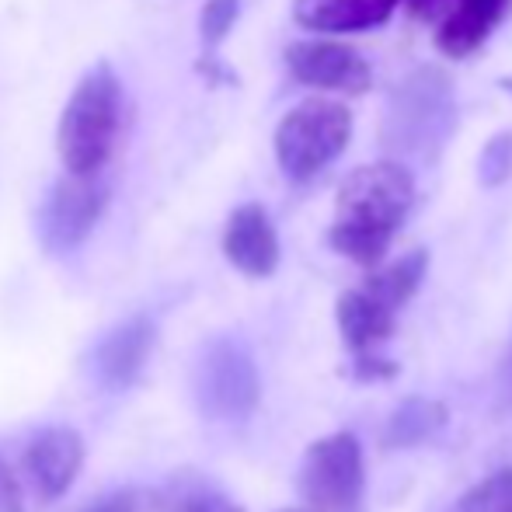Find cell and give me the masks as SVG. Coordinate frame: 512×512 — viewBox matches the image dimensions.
<instances>
[{"label":"cell","instance_id":"1","mask_svg":"<svg viewBox=\"0 0 512 512\" xmlns=\"http://www.w3.org/2000/svg\"><path fill=\"white\" fill-rule=\"evenodd\" d=\"M415 203V178L401 161H377L356 168L335 199L328 244L363 269H377L391 251L394 234Z\"/></svg>","mask_w":512,"mask_h":512},{"label":"cell","instance_id":"2","mask_svg":"<svg viewBox=\"0 0 512 512\" xmlns=\"http://www.w3.org/2000/svg\"><path fill=\"white\" fill-rule=\"evenodd\" d=\"M457 129V95L443 67H415L391 91L384 108L380 143L387 154L436 161Z\"/></svg>","mask_w":512,"mask_h":512},{"label":"cell","instance_id":"3","mask_svg":"<svg viewBox=\"0 0 512 512\" xmlns=\"http://www.w3.org/2000/svg\"><path fill=\"white\" fill-rule=\"evenodd\" d=\"M122 81L108 60H98L74 84L56 126V150L63 171L95 175L108 164L122 129Z\"/></svg>","mask_w":512,"mask_h":512},{"label":"cell","instance_id":"4","mask_svg":"<svg viewBox=\"0 0 512 512\" xmlns=\"http://www.w3.org/2000/svg\"><path fill=\"white\" fill-rule=\"evenodd\" d=\"M352 140V112L335 98H304L279 119L272 147L290 182H314L328 164L345 154Z\"/></svg>","mask_w":512,"mask_h":512},{"label":"cell","instance_id":"5","mask_svg":"<svg viewBox=\"0 0 512 512\" xmlns=\"http://www.w3.org/2000/svg\"><path fill=\"white\" fill-rule=\"evenodd\" d=\"M192 394L199 411L213 422H244L262 398V380L248 345L230 335L213 338L196 359Z\"/></svg>","mask_w":512,"mask_h":512},{"label":"cell","instance_id":"6","mask_svg":"<svg viewBox=\"0 0 512 512\" xmlns=\"http://www.w3.org/2000/svg\"><path fill=\"white\" fill-rule=\"evenodd\" d=\"M108 196H112V189H108L102 171H95V175L63 171L42 199L39 216H35V234H39L42 251L63 258L81 248L105 216Z\"/></svg>","mask_w":512,"mask_h":512},{"label":"cell","instance_id":"7","mask_svg":"<svg viewBox=\"0 0 512 512\" xmlns=\"http://www.w3.org/2000/svg\"><path fill=\"white\" fill-rule=\"evenodd\" d=\"M363 450L352 432L317 439L304 453L297 485L310 512H359L363 502Z\"/></svg>","mask_w":512,"mask_h":512},{"label":"cell","instance_id":"8","mask_svg":"<svg viewBox=\"0 0 512 512\" xmlns=\"http://www.w3.org/2000/svg\"><path fill=\"white\" fill-rule=\"evenodd\" d=\"M338 331H342L345 345L356 356V373L363 380H384L394 373L391 359L380 356V345L394 335V317L398 307L391 300H384L380 293H373L370 286H359L338 297L335 304Z\"/></svg>","mask_w":512,"mask_h":512},{"label":"cell","instance_id":"9","mask_svg":"<svg viewBox=\"0 0 512 512\" xmlns=\"http://www.w3.org/2000/svg\"><path fill=\"white\" fill-rule=\"evenodd\" d=\"M286 67L293 81L307 88L338 91V95H363L373 84V70L359 49L342 39H297L286 46Z\"/></svg>","mask_w":512,"mask_h":512},{"label":"cell","instance_id":"10","mask_svg":"<svg viewBox=\"0 0 512 512\" xmlns=\"http://www.w3.org/2000/svg\"><path fill=\"white\" fill-rule=\"evenodd\" d=\"M154 345H157V328L147 314L119 321L98 342L95 356H91L95 380L105 391H126V387H133L140 380V373L147 370Z\"/></svg>","mask_w":512,"mask_h":512},{"label":"cell","instance_id":"11","mask_svg":"<svg viewBox=\"0 0 512 512\" xmlns=\"http://www.w3.org/2000/svg\"><path fill=\"white\" fill-rule=\"evenodd\" d=\"M84 439L77 429L67 425H53L32 436V443L25 446V471L32 488L39 492V499L53 502L60 495H67V488L77 481L84 467Z\"/></svg>","mask_w":512,"mask_h":512},{"label":"cell","instance_id":"12","mask_svg":"<svg viewBox=\"0 0 512 512\" xmlns=\"http://www.w3.org/2000/svg\"><path fill=\"white\" fill-rule=\"evenodd\" d=\"M223 255L251 279H269L279 269V234L265 206L244 203L230 213L223 227Z\"/></svg>","mask_w":512,"mask_h":512},{"label":"cell","instance_id":"13","mask_svg":"<svg viewBox=\"0 0 512 512\" xmlns=\"http://www.w3.org/2000/svg\"><path fill=\"white\" fill-rule=\"evenodd\" d=\"M408 0H293V18L307 32H370L391 21Z\"/></svg>","mask_w":512,"mask_h":512},{"label":"cell","instance_id":"14","mask_svg":"<svg viewBox=\"0 0 512 512\" xmlns=\"http://www.w3.org/2000/svg\"><path fill=\"white\" fill-rule=\"evenodd\" d=\"M509 0H453V11L439 21L436 49L446 60H464L488 42L506 14Z\"/></svg>","mask_w":512,"mask_h":512},{"label":"cell","instance_id":"15","mask_svg":"<svg viewBox=\"0 0 512 512\" xmlns=\"http://www.w3.org/2000/svg\"><path fill=\"white\" fill-rule=\"evenodd\" d=\"M446 425V408L439 401L429 398H408L405 405L391 415L384 432L387 446H415L425 443L429 436H436L439 429Z\"/></svg>","mask_w":512,"mask_h":512},{"label":"cell","instance_id":"16","mask_svg":"<svg viewBox=\"0 0 512 512\" xmlns=\"http://www.w3.org/2000/svg\"><path fill=\"white\" fill-rule=\"evenodd\" d=\"M425 269H429V251L418 248V251H408V255H401L398 262L377 269L370 279H366V286H370L373 293H380L384 300H391V304L401 310L411 297H415L418 286H422Z\"/></svg>","mask_w":512,"mask_h":512},{"label":"cell","instance_id":"17","mask_svg":"<svg viewBox=\"0 0 512 512\" xmlns=\"http://www.w3.org/2000/svg\"><path fill=\"white\" fill-rule=\"evenodd\" d=\"M457 512H512V471H499L474 485L457 502Z\"/></svg>","mask_w":512,"mask_h":512},{"label":"cell","instance_id":"18","mask_svg":"<svg viewBox=\"0 0 512 512\" xmlns=\"http://www.w3.org/2000/svg\"><path fill=\"white\" fill-rule=\"evenodd\" d=\"M478 175L481 185H488V189H499L512 178V129H502L485 143L478 157Z\"/></svg>","mask_w":512,"mask_h":512},{"label":"cell","instance_id":"19","mask_svg":"<svg viewBox=\"0 0 512 512\" xmlns=\"http://www.w3.org/2000/svg\"><path fill=\"white\" fill-rule=\"evenodd\" d=\"M244 0H206L203 14H199V35H203V46L216 49L230 35V28L241 18Z\"/></svg>","mask_w":512,"mask_h":512},{"label":"cell","instance_id":"20","mask_svg":"<svg viewBox=\"0 0 512 512\" xmlns=\"http://www.w3.org/2000/svg\"><path fill=\"white\" fill-rule=\"evenodd\" d=\"M0 512H25V492H21V481L4 457H0Z\"/></svg>","mask_w":512,"mask_h":512},{"label":"cell","instance_id":"21","mask_svg":"<svg viewBox=\"0 0 512 512\" xmlns=\"http://www.w3.org/2000/svg\"><path fill=\"white\" fill-rule=\"evenodd\" d=\"M175 512H244V509L234 506L230 499H223V495H192Z\"/></svg>","mask_w":512,"mask_h":512},{"label":"cell","instance_id":"22","mask_svg":"<svg viewBox=\"0 0 512 512\" xmlns=\"http://www.w3.org/2000/svg\"><path fill=\"white\" fill-rule=\"evenodd\" d=\"M74 512H136V495L133 492H112V495H105V499H95L84 509H74Z\"/></svg>","mask_w":512,"mask_h":512},{"label":"cell","instance_id":"23","mask_svg":"<svg viewBox=\"0 0 512 512\" xmlns=\"http://www.w3.org/2000/svg\"><path fill=\"white\" fill-rule=\"evenodd\" d=\"M408 11L418 21H443L453 11V0H408Z\"/></svg>","mask_w":512,"mask_h":512},{"label":"cell","instance_id":"24","mask_svg":"<svg viewBox=\"0 0 512 512\" xmlns=\"http://www.w3.org/2000/svg\"><path fill=\"white\" fill-rule=\"evenodd\" d=\"M509 394H512V356H509Z\"/></svg>","mask_w":512,"mask_h":512},{"label":"cell","instance_id":"25","mask_svg":"<svg viewBox=\"0 0 512 512\" xmlns=\"http://www.w3.org/2000/svg\"><path fill=\"white\" fill-rule=\"evenodd\" d=\"M283 512H310V509H283Z\"/></svg>","mask_w":512,"mask_h":512}]
</instances>
